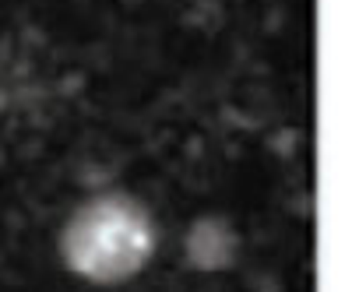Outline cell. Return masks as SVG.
Returning a JSON list of instances; mask_svg holds the SVG:
<instances>
[{"label":"cell","instance_id":"1","mask_svg":"<svg viewBox=\"0 0 352 292\" xmlns=\"http://www.w3.org/2000/svg\"><path fill=\"white\" fill-rule=\"evenodd\" d=\"M159 243L155 218L131 194L109 190L81 201L60 229L67 271L92 285H120L144 271Z\"/></svg>","mask_w":352,"mask_h":292},{"label":"cell","instance_id":"2","mask_svg":"<svg viewBox=\"0 0 352 292\" xmlns=\"http://www.w3.org/2000/svg\"><path fill=\"white\" fill-rule=\"evenodd\" d=\"M236 254V236L219 218H201L187 236V260L197 271H219Z\"/></svg>","mask_w":352,"mask_h":292}]
</instances>
